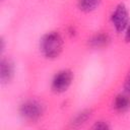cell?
<instances>
[{"label":"cell","instance_id":"cell-4","mask_svg":"<svg viewBox=\"0 0 130 130\" xmlns=\"http://www.w3.org/2000/svg\"><path fill=\"white\" fill-rule=\"evenodd\" d=\"M73 81V73L69 69L59 70L51 81V88L56 93L65 92Z\"/></svg>","mask_w":130,"mask_h":130},{"label":"cell","instance_id":"cell-10","mask_svg":"<svg viewBox=\"0 0 130 130\" xmlns=\"http://www.w3.org/2000/svg\"><path fill=\"white\" fill-rule=\"evenodd\" d=\"M110 125L107 121H103V120H100V121H96L94 123V125L92 126L93 129H99V130H106V129H110Z\"/></svg>","mask_w":130,"mask_h":130},{"label":"cell","instance_id":"cell-8","mask_svg":"<svg viewBox=\"0 0 130 130\" xmlns=\"http://www.w3.org/2000/svg\"><path fill=\"white\" fill-rule=\"evenodd\" d=\"M91 115H92L91 109H85V110H82V111L76 113L70 121V126L74 127V128L82 126L83 124H85L87 122V120L91 117Z\"/></svg>","mask_w":130,"mask_h":130},{"label":"cell","instance_id":"cell-9","mask_svg":"<svg viewBox=\"0 0 130 130\" xmlns=\"http://www.w3.org/2000/svg\"><path fill=\"white\" fill-rule=\"evenodd\" d=\"M102 0H77V6L82 12L88 13L94 11L101 4Z\"/></svg>","mask_w":130,"mask_h":130},{"label":"cell","instance_id":"cell-12","mask_svg":"<svg viewBox=\"0 0 130 130\" xmlns=\"http://www.w3.org/2000/svg\"><path fill=\"white\" fill-rule=\"evenodd\" d=\"M124 32H125V41L128 42V43H130V22H129V24L126 27V29H125Z\"/></svg>","mask_w":130,"mask_h":130},{"label":"cell","instance_id":"cell-1","mask_svg":"<svg viewBox=\"0 0 130 130\" xmlns=\"http://www.w3.org/2000/svg\"><path fill=\"white\" fill-rule=\"evenodd\" d=\"M63 38L59 31L52 30L45 34L40 40V51L47 59H56L63 51Z\"/></svg>","mask_w":130,"mask_h":130},{"label":"cell","instance_id":"cell-5","mask_svg":"<svg viewBox=\"0 0 130 130\" xmlns=\"http://www.w3.org/2000/svg\"><path fill=\"white\" fill-rule=\"evenodd\" d=\"M14 76V64L9 58H2L0 62V81L2 84L9 83Z\"/></svg>","mask_w":130,"mask_h":130},{"label":"cell","instance_id":"cell-6","mask_svg":"<svg viewBox=\"0 0 130 130\" xmlns=\"http://www.w3.org/2000/svg\"><path fill=\"white\" fill-rule=\"evenodd\" d=\"M111 42V37L109 34L105 31H100L94 35H92L88 39V46L93 49H102L104 47H107Z\"/></svg>","mask_w":130,"mask_h":130},{"label":"cell","instance_id":"cell-2","mask_svg":"<svg viewBox=\"0 0 130 130\" xmlns=\"http://www.w3.org/2000/svg\"><path fill=\"white\" fill-rule=\"evenodd\" d=\"M20 117L27 122H37L45 113V105L36 99H28L23 101L19 106Z\"/></svg>","mask_w":130,"mask_h":130},{"label":"cell","instance_id":"cell-3","mask_svg":"<svg viewBox=\"0 0 130 130\" xmlns=\"http://www.w3.org/2000/svg\"><path fill=\"white\" fill-rule=\"evenodd\" d=\"M110 19L113 27L117 32H124L130 22V17L127 7L123 3L116 5L111 13Z\"/></svg>","mask_w":130,"mask_h":130},{"label":"cell","instance_id":"cell-11","mask_svg":"<svg viewBox=\"0 0 130 130\" xmlns=\"http://www.w3.org/2000/svg\"><path fill=\"white\" fill-rule=\"evenodd\" d=\"M124 90H125V92L130 94V71L127 74V76L125 78V81H124Z\"/></svg>","mask_w":130,"mask_h":130},{"label":"cell","instance_id":"cell-7","mask_svg":"<svg viewBox=\"0 0 130 130\" xmlns=\"http://www.w3.org/2000/svg\"><path fill=\"white\" fill-rule=\"evenodd\" d=\"M113 108L118 113H125L130 109V94L119 93L115 96L113 101Z\"/></svg>","mask_w":130,"mask_h":130}]
</instances>
